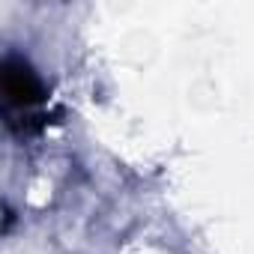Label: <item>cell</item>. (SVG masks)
Wrapping results in <instances>:
<instances>
[{
	"label": "cell",
	"mask_w": 254,
	"mask_h": 254,
	"mask_svg": "<svg viewBox=\"0 0 254 254\" xmlns=\"http://www.w3.org/2000/svg\"><path fill=\"white\" fill-rule=\"evenodd\" d=\"M3 93H6L9 105L24 108V111H33L45 99L39 78L24 63H15V60H6V66H3Z\"/></svg>",
	"instance_id": "cell-1"
}]
</instances>
